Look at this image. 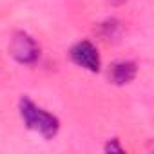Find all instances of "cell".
I'll return each instance as SVG.
<instances>
[{"instance_id": "277c9868", "label": "cell", "mask_w": 154, "mask_h": 154, "mask_svg": "<svg viewBox=\"0 0 154 154\" xmlns=\"http://www.w3.org/2000/svg\"><path fill=\"white\" fill-rule=\"evenodd\" d=\"M138 76V63L132 60H116L107 69V78L112 85H129Z\"/></svg>"}, {"instance_id": "52a82bcc", "label": "cell", "mask_w": 154, "mask_h": 154, "mask_svg": "<svg viewBox=\"0 0 154 154\" xmlns=\"http://www.w3.org/2000/svg\"><path fill=\"white\" fill-rule=\"evenodd\" d=\"M111 2H112V4H116V6H118V4H123V2H127V0H111Z\"/></svg>"}, {"instance_id": "5b68a950", "label": "cell", "mask_w": 154, "mask_h": 154, "mask_svg": "<svg viewBox=\"0 0 154 154\" xmlns=\"http://www.w3.org/2000/svg\"><path fill=\"white\" fill-rule=\"evenodd\" d=\"M122 33V24L116 18H109L105 22H102V36L103 40H114L118 38Z\"/></svg>"}, {"instance_id": "7a4b0ae2", "label": "cell", "mask_w": 154, "mask_h": 154, "mask_svg": "<svg viewBox=\"0 0 154 154\" xmlns=\"http://www.w3.org/2000/svg\"><path fill=\"white\" fill-rule=\"evenodd\" d=\"M9 54L22 65H35L40 60V44L26 31H17L9 44Z\"/></svg>"}, {"instance_id": "3957f363", "label": "cell", "mask_w": 154, "mask_h": 154, "mask_svg": "<svg viewBox=\"0 0 154 154\" xmlns=\"http://www.w3.org/2000/svg\"><path fill=\"white\" fill-rule=\"evenodd\" d=\"M69 58H71V62L76 67H80L84 71H89V72H100L102 71L100 51H98V47L91 40H80V42H76L69 49Z\"/></svg>"}, {"instance_id": "8992f818", "label": "cell", "mask_w": 154, "mask_h": 154, "mask_svg": "<svg viewBox=\"0 0 154 154\" xmlns=\"http://www.w3.org/2000/svg\"><path fill=\"white\" fill-rule=\"evenodd\" d=\"M103 150L105 152H125V147L120 143V140L118 138H109L107 141H105V145H103Z\"/></svg>"}, {"instance_id": "6da1fadb", "label": "cell", "mask_w": 154, "mask_h": 154, "mask_svg": "<svg viewBox=\"0 0 154 154\" xmlns=\"http://www.w3.org/2000/svg\"><path fill=\"white\" fill-rule=\"evenodd\" d=\"M18 114L24 122V125L33 131L35 134L42 136L44 140H53L60 132V120L56 114L49 112L36 102H33L27 96H22L18 102Z\"/></svg>"}]
</instances>
